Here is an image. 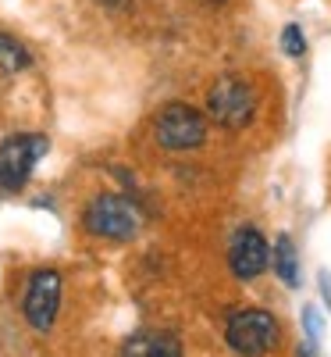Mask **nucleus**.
<instances>
[{
	"label": "nucleus",
	"mask_w": 331,
	"mask_h": 357,
	"mask_svg": "<svg viewBox=\"0 0 331 357\" xmlns=\"http://www.w3.org/2000/svg\"><path fill=\"white\" fill-rule=\"evenodd\" d=\"M299 357H317V347H310V343H307L303 350H299Z\"/></svg>",
	"instance_id": "nucleus-14"
},
{
	"label": "nucleus",
	"mask_w": 331,
	"mask_h": 357,
	"mask_svg": "<svg viewBox=\"0 0 331 357\" xmlns=\"http://www.w3.org/2000/svg\"><path fill=\"white\" fill-rule=\"evenodd\" d=\"M122 357H182V343L171 333H136L129 336Z\"/></svg>",
	"instance_id": "nucleus-8"
},
{
	"label": "nucleus",
	"mask_w": 331,
	"mask_h": 357,
	"mask_svg": "<svg viewBox=\"0 0 331 357\" xmlns=\"http://www.w3.org/2000/svg\"><path fill=\"white\" fill-rule=\"evenodd\" d=\"M47 151L50 139L40 132H18L0 143V193H18Z\"/></svg>",
	"instance_id": "nucleus-2"
},
{
	"label": "nucleus",
	"mask_w": 331,
	"mask_h": 357,
	"mask_svg": "<svg viewBox=\"0 0 331 357\" xmlns=\"http://www.w3.org/2000/svg\"><path fill=\"white\" fill-rule=\"evenodd\" d=\"M154 136L168 151H196L207 139V122L189 104H168L154 122Z\"/></svg>",
	"instance_id": "nucleus-5"
},
{
	"label": "nucleus",
	"mask_w": 331,
	"mask_h": 357,
	"mask_svg": "<svg viewBox=\"0 0 331 357\" xmlns=\"http://www.w3.org/2000/svg\"><path fill=\"white\" fill-rule=\"evenodd\" d=\"M29 65H33L29 50H25L15 36L0 33V68H4V72H22V68H29Z\"/></svg>",
	"instance_id": "nucleus-10"
},
{
	"label": "nucleus",
	"mask_w": 331,
	"mask_h": 357,
	"mask_svg": "<svg viewBox=\"0 0 331 357\" xmlns=\"http://www.w3.org/2000/svg\"><path fill=\"white\" fill-rule=\"evenodd\" d=\"M57 307H61V275L54 268H43L29 279V289H25V301H22V311L29 318V325L40 333H47L54 318H57Z\"/></svg>",
	"instance_id": "nucleus-6"
},
{
	"label": "nucleus",
	"mask_w": 331,
	"mask_h": 357,
	"mask_svg": "<svg viewBox=\"0 0 331 357\" xmlns=\"http://www.w3.org/2000/svg\"><path fill=\"white\" fill-rule=\"evenodd\" d=\"M303 325H307L310 347H317V340H321V314H317V307H303Z\"/></svg>",
	"instance_id": "nucleus-12"
},
{
	"label": "nucleus",
	"mask_w": 331,
	"mask_h": 357,
	"mask_svg": "<svg viewBox=\"0 0 331 357\" xmlns=\"http://www.w3.org/2000/svg\"><path fill=\"white\" fill-rule=\"evenodd\" d=\"M207 4H225V0H207Z\"/></svg>",
	"instance_id": "nucleus-15"
},
{
	"label": "nucleus",
	"mask_w": 331,
	"mask_h": 357,
	"mask_svg": "<svg viewBox=\"0 0 331 357\" xmlns=\"http://www.w3.org/2000/svg\"><path fill=\"white\" fill-rule=\"evenodd\" d=\"M82 222H86V229L93 236L125 243V240H132V236L143 229V211L129 197H122V193H104V197H97L93 204L86 207Z\"/></svg>",
	"instance_id": "nucleus-1"
},
{
	"label": "nucleus",
	"mask_w": 331,
	"mask_h": 357,
	"mask_svg": "<svg viewBox=\"0 0 331 357\" xmlns=\"http://www.w3.org/2000/svg\"><path fill=\"white\" fill-rule=\"evenodd\" d=\"M282 50H285L289 57H303V50H307L303 29H299V25H285V29H282Z\"/></svg>",
	"instance_id": "nucleus-11"
},
{
	"label": "nucleus",
	"mask_w": 331,
	"mask_h": 357,
	"mask_svg": "<svg viewBox=\"0 0 331 357\" xmlns=\"http://www.w3.org/2000/svg\"><path fill=\"white\" fill-rule=\"evenodd\" d=\"M207 107H210V114H214L218 126L243 129V126L253 122V114H257V89L246 79H239V75H225V79H218L214 86H210Z\"/></svg>",
	"instance_id": "nucleus-3"
},
{
	"label": "nucleus",
	"mask_w": 331,
	"mask_h": 357,
	"mask_svg": "<svg viewBox=\"0 0 331 357\" xmlns=\"http://www.w3.org/2000/svg\"><path fill=\"white\" fill-rule=\"evenodd\" d=\"M225 340L239 357H264L278 347V321L267 311H235L228 318Z\"/></svg>",
	"instance_id": "nucleus-4"
},
{
	"label": "nucleus",
	"mask_w": 331,
	"mask_h": 357,
	"mask_svg": "<svg viewBox=\"0 0 331 357\" xmlns=\"http://www.w3.org/2000/svg\"><path fill=\"white\" fill-rule=\"evenodd\" d=\"M228 264H232V275L235 279H257L260 272H267V264H271V243L264 240V236L257 229H243V232H235V240L228 247Z\"/></svg>",
	"instance_id": "nucleus-7"
},
{
	"label": "nucleus",
	"mask_w": 331,
	"mask_h": 357,
	"mask_svg": "<svg viewBox=\"0 0 331 357\" xmlns=\"http://www.w3.org/2000/svg\"><path fill=\"white\" fill-rule=\"evenodd\" d=\"M275 275L289 289L299 286V254L292 247V236H278V240H275Z\"/></svg>",
	"instance_id": "nucleus-9"
},
{
	"label": "nucleus",
	"mask_w": 331,
	"mask_h": 357,
	"mask_svg": "<svg viewBox=\"0 0 331 357\" xmlns=\"http://www.w3.org/2000/svg\"><path fill=\"white\" fill-rule=\"evenodd\" d=\"M317 279H321V293H324V301L331 304V275H328V272H321Z\"/></svg>",
	"instance_id": "nucleus-13"
}]
</instances>
